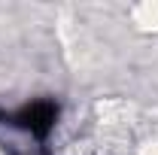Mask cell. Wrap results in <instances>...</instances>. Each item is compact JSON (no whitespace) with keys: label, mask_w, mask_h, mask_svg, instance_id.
Wrapping results in <instances>:
<instances>
[{"label":"cell","mask_w":158,"mask_h":155,"mask_svg":"<svg viewBox=\"0 0 158 155\" xmlns=\"http://www.w3.org/2000/svg\"><path fill=\"white\" fill-rule=\"evenodd\" d=\"M55 116H58V107L52 100H37V103H27L21 113H15L12 125L31 131L34 137H46L52 131V125H55Z\"/></svg>","instance_id":"obj_1"}]
</instances>
